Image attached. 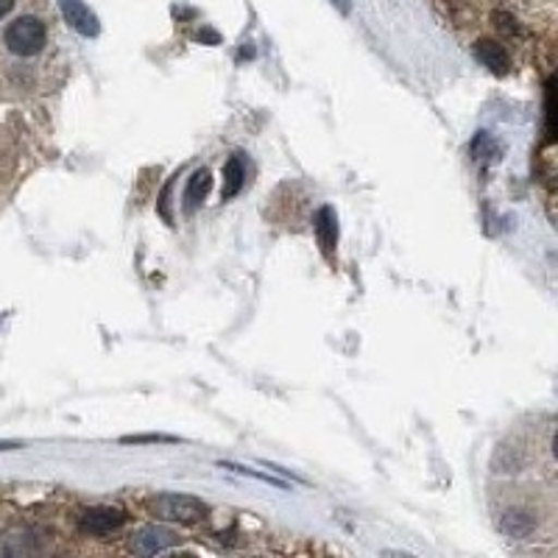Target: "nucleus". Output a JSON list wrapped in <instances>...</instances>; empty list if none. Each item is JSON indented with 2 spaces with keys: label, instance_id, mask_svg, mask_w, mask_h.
<instances>
[{
  "label": "nucleus",
  "instance_id": "nucleus-1",
  "mask_svg": "<svg viewBox=\"0 0 558 558\" xmlns=\"http://www.w3.org/2000/svg\"><path fill=\"white\" fill-rule=\"evenodd\" d=\"M3 45L7 51L17 59H34L45 51L48 45V26L45 20L34 17V14H20L12 20L3 32Z\"/></svg>",
  "mask_w": 558,
  "mask_h": 558
},
{
  "label": "nucleus",
  "instance_id": "nucleus-2",
  "mask_svg": "<svg viewBox=\"0 0 558 558\" xmlns=\"http://www.w3.org/2000/svg\"><path fill=\"white\" fill-rule=\"evenodd\" d=\"M146 511L159 522H179V525H196L207 520V506L191 495H154L146 500Z\"/></svg>",
  "mask_w": 558,
  "mask_h": 558
},
{
  "label": "nucleus",
  "instance_id": "nucleus-3",
  "mask_svg": "<svg viewBox=\"0 0 558 558\" xmlns=\"http://www.w3.org/2000/svg\"><path fill=\"white\" fill-rule=\"evenodd\" d=\"M121 525H123L121 508L96 506V508H84L82 514H78V531L87 533V536H107V533H114Z\"/></svg>",
  "mask_w": 558,
  "mask_h": 558
},
{
  "label": "nucleus",
  "instance_id": "nucleus-4",
  "mask_svg": "<svg viewBox=\"0 0 558 558\" xmlns=\"http://www.w3.org/2000/svg\"><path fill=\"white\" fill-rule=\"evenodd\" d=\"M177 545V533L168 531L162 525H151V527H140L137 533L129 542V550L134 556H157V553L168 550V547Z\"/></svg>",
  "mask_w": 558,
  "mask_h": 558
},
{
  "label": "nucleus",
  "instance_id": "nucleus-5",
  "mask_svg": "<svg viewBox=\"0 0 558 558\" xmlns=\"http://www.w3.org/2000/svg\"><path fill=\"white\" fill-rule=\"evenodd\" d=\"M59 9L64 14V23L82 37L93 39L101 34V23H98L96 12L84 3V0H59Z\"/></svg>",
  "mask_w": 558,
  "mask_h": 558
},
{
  "label": "nucleus",
  "instance_id": "nucleus-6",
  "mask_svg": "<svg viewBox=\"0 0 558 558\" xmlns=\"http://www.w3.org/2000/svg\"><path fill=\"white\" fill-rule=\"evenodd\" d=\"M495 522H497V531H500L502 536H508V539H527V536L536 531V520H533V514L527 511V508H520V506H506L502 511H497Z\"/></svg>",
  "mask_w": 558,
  "mask_h": 558
},
{
  "label": "nucleus",
  "instance_id": "nucleus-7",
  "mask_svg": "<svg viewBox=\"0 0 558 558\" xmlns=\"http://www.w3.org/2000/svg\"><path fill=\"white\" fill-rule=\"evenodd\" d=\"M475 57L483 68H488L497 76H506L508 70H511V57H508L506 48L500 43H495V39H477Z\"/></svg>",
  "mask_w": 558,
  "mask_h": 558
},
{
  "label": "nucleus",
  "instance_id": "nucleus-8",
  "mask_svg": "<svg viewBox=\"0 0 558 558\" xmlns=\"http://www.w3.org/2000/svg\"><path fill=\"white\" fill-rule=\"evenodd\" d=\"M223 202L229 198H235L238 193L243 191V184H246V157L243 154H232L227 162V171H223Z\"/></svg>",
  "mask_w": 558,
  "mask_h": 558
},
{
  "label": "nucleus",
  "instance_id": "nucleus-9",
  "mask_svg": "<svg viewBox=\"0 0 558 558\" xmlns=\"http://www.w3.org/2000/svg\"><path fill=\"white\" fill-rule=\"evenodd\" d=\"M316 235L318 243L327 254L336 252V243H338V218H336V209L332 207H322L316 213Z\"/></svg>",
  "mask_w": 558,
  "mask_h": 558
},
{
  "label": "nucleus",
  "instance_id": "nucleus-10",
  "mask_svg": "<svg viewBox=\"0 0 558 558\" xmlns=\"http://www.w3.org/2000/svg\"><path fill=\"white\" fill-rule=\"evenodd\" d=\"M39 550L37 536L28 531H12L3 533L0 536V553H7V556H26V553Z\"/></svg>",
  "mask_w": 558,
  "mask_h": 558
},
{
  "label": "nucleus",
  "instance_id": "nucleus-11",
  "mask_svg": "<svg viewBox=\"0 0 558 558\" xmlns=\"http://www.w3.org/2000/svg\"><path fill=\"white\" fill-rule=\"evenodd\" d=\"M209 184H213V173H209L207 168H198L191 177V182H187V187H184V207L196 209L198 204L207 198Z\"/></svg>",
  "mask_w": 558,
  "mask_h": 558
},
{
  "label": "nucleus",
  "instance_id": "nucleus-12",
  "mask_svg": "<svg viewBox=\"0 0 558 558\" xmlns=\"http://www.w3.org/2000/svg\"><path fill=\"white\" fill-rule=\"evenodd\" d=\"M545 132L547 140H558V76L547 78L545 84Z\"/></svg>",
  "mask_w": 558,
  "mask_h": 558
},
{
  "label": "nucleus",
  "instance_id": "nucleus-13",
  "mask_svg": "<svg viewBox=\"0 0 558 558\" xmlns=\"http://www.w3.org/2000/svg\"><path fill=\"white\" fill-rule=\"evenodd\" d=\"M497 154H500V148H497L495 137L488 132H477L475 140H472V157L477 162H492V159H497Z\"/></svg>",
  "mask_w": 558,
  "mask_h": 558
},
{
  "label": "nucleus",
  "instance_id": "nucleus-14",
  "mask_svg": "<svg viewBox=\"0 0 558 558\" xmlns=\"http://www.w3.org/2000/svg\"><path fill=\"white\" fill-rule=\"evenodd\" d=\"M221 470H232V472H238V475H252V477H257V481H263V483H271V486L288 488L286 481H277V477L266 475V472H260V470H246V466H241V463H221Z\"/></svg>",
  "mask_w": 558,
  "mask_h": 558
},
{
  "label": "nucleus",
  "instance_id": "nucleus-15",
  "mask_svg": "<svg viewBox=\"0 0 558 558\" xmlns=\"http://www.w3.org/2000/svg\"><path fill=\"white\" fill-rule=\"evenodd\" d=\"M123 445H159V441H177V436H159V433H143V436H123Z\"/></svg>",
  "mask_w": 558,
  "mask_h": 558
},
{
  "label": "nucleus",
  "instance_id": "nucleus-16",
  "mask_svg": "<svg viewBox=\"0 0 558 558\" xmlns=\"http://www.w3.org/2000/svg\"><path fill=\"white\" fill-rule=\"evenodd\" d=\"M495 23H497V26H500L502 28V32H508V34H514L517 32V26H514V20H511V17H508V14H495Z\"/></svg>",
  "mask_w": 558,
  "mask_h": 558
},
{
  "label": "nucleus",
  "instance_id": "nucleus-17",
  "mask_svg": "<svg viewBox=\"0 0 558 558\" xmlns=\"http://www.w3.org/2000/svg\"><path fill=\"white\" fill-rule=\"evenodd\" d=\"M332 7L338 9L341 14H349V9H352V0H330Z\"/></svg>",
  "mask_w": 558,
  "mask_h": 558
},
{
  "label": "nucleus",
  "instance_id": "nucleus-18",
  "mask_svg": "<svg viewBox=\"0 0 558 558\" xmlns=\"http://www.w3.org/2000/svg\"><path fill=\"white\" fill-rule=\"evenodd\" d=\"M14 9V0H0V20L7 17L9 12H12Z\"/></svg>",
  "mask_w": 558,
  "mask_h": 558
},
{
  "label": "nucleus",
  "instance_id": "nucleus-19",
  "mask_svg": "<svg viewBox=\"0 0 558 558\" xmlns=\"http://www.w3.org/2000/svg\"><path fill=\"white\" fill-rule=\"evenodd\" d=\"M17 441H0V450H17Z\"/></svg>",
  "mask_w": 558,
  "mask_h": 558
},
{
  "label": "nucleus",
  "instance_id": "nucleus-20",
  "mask_svg": "<svg viewBox=\"0 0 558 558\" xmlns=\"http://www.w3.org/2000/svg\"><path fill=\"white\" fill-rule=\"evenodd\" d=\"M553 456H556V461H558V433L553 436Z\"/></svg>",
  "mask_w": 558,
  "mask_h": 558
}]
</instances>
